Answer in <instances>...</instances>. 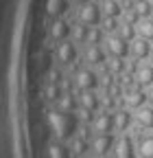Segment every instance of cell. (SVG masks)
Here are the masks:
<instances>
[{"label": "cell", "mask_w": 153, "mask_h": 158, "mask_svg": "<svg viewBox=\"0 0 153 158\" xmlns=\"http://www.w3.org/2000/svg\"><path fill=\"white\" fill-rule=\"evenodd\" d=\"M46 123L59 138H68L74 132V116H72V112L48 110L46 112Z\"/></svg>", "instance_id": "1"}, {"label": "cell", "mask_w": 153, "mask_h": 158, "mask_svg": "<svg viewBox=\"0 0 153 158\" xmlns=\"http://www.w3.org/2000/svg\"><path fill=\"white\" fill-rule=\"evenodd\" d=\"M107 51H109L112 57L120 59V57H125L129 53V44H127V40H123L120 35H109L107 37Z\"/></svg>", "instance_id": "2"}, {"label": "cell", "mask_w": 153, "mask_h": 158, "mask_svg": "<svg viewBox=\"0 0 153 158\" xmlns=\"http://www.w3.org/2000/svg\"><path fill=\"white\" fill-rule=\"evenodd\" d=\"M79 18H81V24L85 27H96L101 22V11L96 5H83L81 11H79Z\"/></svg>", "instance_id": "3"}, {"label": "cell", "mask_w": 153, "mask_h": 158, "mask_svg": "<svg viewBox=\"0 0 153 158\" xmlns=\"http://www.w3.org/2000/svg\"><path fill=\"white\" fill-rule=\"evenodd\" d=\"M74 55H76L74 44H72V42H68V40L59 42V44H57V48H55V59H57L59 64H70L72 59H74Z\"/></svg>", "instance_id": "4"}, {"label": "cell", "mask_w": 153, "mask_h": 158, "mask_svg": "<svg viewBox=\"0 0 153 158\" xmlns=\"http://www.w3.org/2000/svg\"><path fill=\"white\" fill-rule=\"evenodd\" d=\"M92 127H94V132H96V134H109L112 127H114V118H112V114H109V112L96 114V116L92 118Z\"/></svg>", "instance_id": "5"}, {"label": "cell", "mask_w": 153, "mask_h": 158, "mask_svg": "<svg viewBox=\"0 0 153 158\" xmlns=\"http://www.w3.org/2000/svg\"><path fill=\"white\" fill-rule=\"evenodd\" d=\"M70 24H66L64 22V20H55V22L48 27V33H50V40H53V42H57V44H59V42H64V40L70 35Z\"/></svg>", "instance_id": "6"}, {"label": "cell", "mask_w": 153, "mask_h": 158, "mask_svg": "<svg viewBox=\"0 0 153 158\" xmlns=\"http://www.w3.org/2000/svg\"><path fill=\"white\" fill-rule=\"evenodd\" d=\"M114 154L116 158H133L136 152H133V141L129 136H120L116 143H114Z\"/></svg>", "instance_id": "7"}, {"label": "cell", "mask_w": 153, "mask_h": 158, "mask_svg": "<svg viewBox=\"0 0 153 158\" xmlns=\"http://www.w3.org/2000/svg\"><path fill=\"white\" fill-rule=\"evenodd\" d=\"M74 84L79 90H92L94 86H96V75H94L92 70H76L74 75Z\"/></svg>", "instance_id": "8"}, {"label": "cell", "mask_w": 153, "mask_h": 158, "mask_svg": "<svg viewBox=\"0 0 153 158\" xmlns=\"http://www.w3.org/2000/svg\"><path fill=\"white\" fill-rule=\"evenodd\" d=\"M114 145V138L109 134H96L94 136V141H92V152L94 154H99V156H105Z\"/></svg>", "instance_id": "9"}, {"label": "cell", "mask_w": 153, "mask_h": 158, "mask_svg": "<svg viewBox=\"0 0 153 158\" xmlns=\"http://www.w3.org/2000/svg\"><path fill=\"white\" fill-rule=\"evenodd\" d=\"M66 9H68L66 0H46V5H44V13L48 18H53V20H57Z\"/></svg>", "instance_id": "10"}, {"label": "cell", "mask_w": 153, "mask_h": 158, "mask_svg": "<svg viewBox=\"0 0 153 158\" xmlns=\"http://www.w3.org/2000/svg\"><path fill=\"white\" fill-rule=\"evenodd\" d=\"M125 101L129 108H142L144 101H147V92H142L140 88H129L127 90V97H125Z\"/></svg>", "instance_id": "11"}, {"label": "cell", "mask_w": 153, "mask_h": 158, "mask_svg": "<svg viewBox=\"0 0 153 158\" xmlns=\"http://www.w3.org/2000/svg\"><path fill=\"white\" fill-rule=\"evenodd\" d=\"M131 55H133V59H144V57H149V53H151V44L147 42V40H133L131 42Z\"/></svg>", "instance_id": "12"}, {"label": "cell", "mask_w": 153, "mask_h": 158, "mask_svg": "<svg viewBox=\"0 0 153 158\" xmlns=\"http://www.w3.org/2000/svg\"><path fill=\"white\" fill-rule=\"evenodd\" d=\"M136 81L138 86H153V66H138L136 68Z\"/></svg>", "instance_id": "13"}, {"label": "cell", "mask_w": 153, "mask_h": 158, "mask_svg": "<svg viewBox=\"0 0 153 158\" xmlns=\"http://www.w3.org/2000/svg\"><path fill=\"white\" fill-rule=\"evenodd\" d=\"M46 154L48 158H70V149L61 143H46Z\"/></svg>", "instance_id": "14"}, {"label": "cell", "mask_w": 153, "mask_h": 158, "mask_svg": "<svg viewBox=\"0 0 153 158\" xmlns=\"http://www.w3.org/2000/svg\"><path fill=\"white\" fill-rule=\"evenodd\" d=\"M85 59H88L90 64H103V62H105V53L101 51L99 44H88V48H85Z\"/></svg>", "instance_id": "15"}, {"label": "cell", "mask_w": 153, "mask_h": 158, "mask_svg": "<svg viewBox=\"0 0 153 158\" xmlns=\"http://www.w3.org/2000/svg\"><path fill=\"white\" fill-rule=\"evenodd\" d=\"M136 118L142 127H153V106H142L136 112Z\"/></svg>", "instance_id": "16"}, {"label": "cell", "mask_w": 153, "mask_h": 158, "mask_svg": "<svg viewBox=\"0 0 153 158\" xmlns=\"http://www.w3.org/2000/svg\"><path fill=\"white\" fill-rule=\"evenodd\" d=\"M55 110L59 112H72L74 110V97L72 94H59L55 99Z\"/></svg>", "instance_id": "17"}, {"label": "cell", "mask_w": 153, "mask_h": 158, "mask_svg": "<svg viewBox=\"0 0 153 158\" xmlns=\"http://www.w3.org/2000/svg\"><path fill=\"white\" fill-rule=\"evenodd\" d=\"M81 106H83V110H88V112H94L99 108V97L94 94L92 90H85L83 94H81Z\"/></svg>", "instance_id": "18"}, {"label": "cell", "mask_w": 153, "mask_h": 158, "mask_svg": "<svg viewBox=\"0 0 153 158\" xmlns=\"http://www.w3.org/2000/svg\"><path fill=\"white\" fill-rule=\"evenodd\" d=\"M129 123H131V114H129L127 110L116 112V116H114V127H116L118 132H125V130L129 127Z\"/></svg>", "instance_id": "19"}, {"label": "cell", "mask_w": 153, "mask_h": 158, "mask_svg": "<svg viewBox=\"0 0 153 158\" xmlns=\"http://www.w3.org/2000/svg\"><path fill=\"white\" fill-rule=\"evenodd\" d=\"M138 33H140V37L142 40H153V20H149V18H144V20H140V24H138Z\"/></svg>", "instance_id": "20"}, {"label": "cell", "mask_w": 153, "mask_h": 158, "mask_svg": "<svg viewBox=\"0 0 153 158\" xmlns=\"http://www.w3.org/2000/svg\"><path fill=\"white\" fill-rule=\"evenodd\" d=\"M120 5L116 2V0H103V13L107 18H118L120 15Z\"/></svg>", "instance_id": "21"}, {"label": "cell", "mask_w": 153, "mask_h": 158, "mask_svg": "<svg viewBox=\"0 0 153 158\" xmlns=\"http://www.w3.org/2000/svg\"><path fill=\"white\" fill-rule=\"evenodd\" d=\"M133 11H136V15L138 18H149L151 13H153V5L149 2V0H142V2H136V7H133Z\"/></svg>", "instance_id": "22"}, {"label": "cell", "mask_w": 153, "mask_h": 158, "mask_svg": "<svg viewBox=\"0 0 153 158\" xmlns=\"http://www.w3.org/2000/svg\"><path fill=\"white\" fill-rule=\"evenodd\" d=\"M138 149H140V156L142 158H153V136L142 138L140 145H138Z\"/></svg>", "instance_id": "23"}, {"label": "cell", "mask_w": 153, "mask_h": 158, "mask_svg": "<svg viewBox=\"0 0 153 158\" xmlns=\"http://www.w3.org/2000/svg\"><path fill=\"white\" fill-rule=\"evenodd\" d=\"M101 40H103L101 27H88V37H85L88 44H101Z\"/></svg>", "instance_id": "24"}, {"label": "cell", "mask_w": 153, "mask_h": 158, "mask_svg": "<svg viewBox=\"0 0 153 158\" xmlns=\"http://www.w3.org/2000/svg\"><path fill=\"white\" fill-rule=\"evenodd\" d=\"M123 40H133L136 37V27H133V22H125V24H120V33H118Z\"/></svg>", "instance_id": "25"}, {"label": "cell", "mask_w": 153, "mask_h": 158, "mask_svg": "<svg viewBox=\"0 0 153 158\" xmlns=\"http://www.w3.org/2000/svg\"><path fill=\"white\" fill-rule=\"evenodd\" d=\"M85 37H88V27H85V24H81V27H74V29H72V40H74L76 44L85 42Z\"/></svg>", "instance_id": "26"}, {"label": "cell", "mask_w": 153, "mask_h": 158, "mask_svg": "<svg viewBox=\"0 0 153 158\" xmlns=\"http://www.w3.org/2000/svg\"><path fill=\"white\" fill-rule=\"evenodd\" d=\"M103 29H105V31H109V33H114V31L118 29V20H116V18H107V15H105V20H103Z\"/></svg>", "instance_id": "27"}, {"label": "cell", "mask_w": 153, "mask_h": 158, "mask_svg": "<svg viewBox=\"0 0 153 158\" xmlns=\"http://www.w3.org/2000/svg\"><path fill=\"white\" fill-rule=\"evenodd\" d=\"M147 101L153 106V86H151V88H149V92H147Z\"/></svg>", "instance_id": "28"}, {"label": "cell", "mask_w": 153, "mask_h": 158, "mask_svg": "<svg viewBox=\"0 0 153 158\" xmlns=\"http://www.w3.org/2000/svg\"><path fill=\"white\" fill-rule=\"evenodd\" d=\"M76 2H88V0H76Z\"/></svg>", "instance_id": "29"}, {"label": "cell", "mask_w": 153, "mask_h": 158, "mask_svg": "<svg viewBox=\"0 0 153 158\" xmlns=\"http://www.w3.org/2000/svg\"><path fill=\"white\" fill-rule=\"evenodd\" d=\"M136 2H142V0H136Z\"/></svg>", "instance_id": "30"}]
</instances>
